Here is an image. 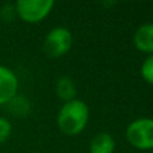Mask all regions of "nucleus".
I'll use <instances>...</instances> for the list:
<instances>
[{
  "instance_id": "nucleus-1",
  "label": "nucleus",
  "mask_w": 153,
  "mask_h": 153,
  "mask_svg": "<svg viewBox=\"0 0 153 153\" xmlns=\"http://www.w3.org/2000/svg\"><path fill=\"white\" fill-rule=\"evenodd\" d=\"M89 106L82 100H73L65 102L56 117V124L59 129L69 136L81 133L89 121Z\"/></svg>"
},
{
  "instance_id": "nucleus-2",
  "label": "nucleus",
  "mask_w": 153,
  "mask_h": 153,
  "mask_svg": "<svg viewBox=\"0 0 153 153\" xmlns=\"http://www.w3.org/2000/svg\"><path fill=\"white\" fill-rule=\"evenodd\" d=\"M126 140L137 149H153V118L143 117L132 121L125 130Z\"/></svg>"
},
{
  "instance_id": "nucleus-3",
  "label": "nucleus",
  "mask_w": 153,
  "mask_h": 153,
  "mask_svg": "<svg viewBox=\"0 0 153 153\" xmlns=\"http://www.w3.org/2000/svg\"><path fill=\"white\" fill-rule=\"evenodd\" d=\"M54 4V0H18L15 12L27 23H38L51 12Z\"/></svg>"
},
{
  "instance_id": "nucleus-4",
  "label": "nucleus",
  "mask_w": 153,
  "mask_h": 153,
  "mask_svg": "<svg viewBox=\"0 0 153 153\" xmlns=\"http://www.w3.org/2000/svg\"><path fill=\"white\" fill-rule=\"evenodd\" d=\"M73 35L66 27H55L45 38V51L48 56L58 58L71 48Z\"/></svg>"
},
{
  "instance_id": "nucleus-5",
  "label": "nucleus",
  "mask_w": 153,
  "mask_h": 153,
  "mask_svg": "<svg viewBox=\"0 0 153 153\" xmlns=\"http://www.w3.org/2000/svg\"><path fill=\"white\" fill-rule=\"evenodd\" d=\"M19 81L11 69L0 65V105H7L16 95Z\"/></svg>"
},
{
  "instance_id": "nucleus-6",
  "label": "nucleus",
  "mask_w": 153,
  "mask_h": 153,
  "mask_svg": "<svg viewBox=\"0 0 153 153\" xmlns=\"http://www.w3.org/2000/svg\"><path fill=\"white\" fill-rule=\"evenodd\" d=\"M133 43L137 50L153 54V23H145L138 27L133 36Z\"/></svg>"
},
{
  "instance_id": "nucleus-7",
  "label": "nucleus",
  "mask_w": 153,
  "mask_h": 153,
  "mask_svg": "<svg viewBox=\"0 0 153 153\" xmlns=\"http://www.w3.org/2000/svg\"><path fill=\"white\" fill-rule=\"evenodd\" d=\"M114 148V138L106 132L97 133L90 143V153H113Z\"/></svg>"
},
{
  "instance_id": "nucleus-8",
  "label": "nucleus",
  "mask_w": 153,
  "mask_h": 153,
  "mask_svg": "<svg viewBox=\"0 0 153 153\" xmlns=\"http://www.w3.org/2000/svg\"><path fill=\"white\" fill-rule=\"evenodd\" d=\"M55 93L65 102L75 100L76 87H75L74 81L71 78H69V76H61L55 83Z\"/></svg>"
},
{
  "instance_id": "nucleus-9",
  "label": "nucleus",
  "mask_w": 153,
  "mask_h": 153,
  "mask_svg": "<svg viewBox=\"0 0 153 153\" xmlns=\"http://www.w3.org/2000/svg\"><path fill=\"white\" fill-rule=\"evenodd\" d=\"M8 105L11 106L10 110L12 111L13 114H18V116H24V114L28 113V110H30L28 101L23 97H19V95H15V97L8 102Z\"/></svg>"
},
{
  "instance_id": "nucleus-10",
  "label": "nucleus",
  "mask_w": 153,
  "mask_h": 153,
  "mask_svg": "<svg viewBox=\"0 0 153 153\" xmlns=\"http://www.w3.org/2000/svg\"><path fill=\"white\" fill-rule=\"evenodd\" d=\"M140 73L143 79H145L148 83H153V54H149L145 58V61L141 65Z\"/></svg>"
},
{
  "instance_id": "nucleus-11",
  "label": "nucleus",
  "mask_w": 153,
  "mask_h": 153,
  "mask_svg": "<svg viewBox=\"0 0 153 153\" xmlns=\"http://www.w3.org/2000/svg\"><path fill=\"white\" fill-rule=\"evenodd\" d=\"M12 133V125L4 117H0V144L5 143Z\"/></svg>"
},
{
  "instance_id": "nucleus-12",
  "label": "nucleus",
  "mask_w": 153,
  "mask_h": 153,
  "mask_svg": "<svg viewBox=\"0 0 153 153\" xmlns=\"http://www.w3.org/2000/svg\"><path fill=\"white\" fill-rule=\"evenodd\" d=\"M151 153H153V152H151Z\"/></svg>"
}]
</instances>
